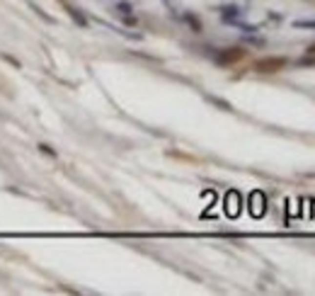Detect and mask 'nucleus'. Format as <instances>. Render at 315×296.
Listing matches in <instances>:
<instances>
[{"mask_svg":"<svg viewBox=\"0 0 315 296\" xmlns=\"http://www.w3.org/2000/svg\"><path fill=\"white\" fill-rule=\"evenodd\" d=\"M286 66H289V61H286L284 56H264V59L254 61L252 71H257V73H262V75H272V73L284 71Z\"/></svg>","mask_w":315,"mask_h":296,"instance_id":"obj_1","label":"nucleus"},{"mask_svg":"<svg viewBox=\"0 0 315 296\" xmlns=\"http://www.w3.org/2000/svg\"><path fill=\"white\" fill-rule=\"evenodd\" d=\"M296 27H311V29H315V22H298Z\"/></svg>","mask_w":315,"mask_h":296,"instance_id":"obj_3","label":"nucleus"},{"mask_svg":"<svg viewBox=\"0 0 315 296\" xmlns=\"http://www.w3.org/2000/svg\"><path fill=\"white\" fill-rule=\"evenodd\" d=\"M245 49H240V46H231V49H223V51H218L216 54V61L221 63V66H233V63H238V61H243L245 59Z\"/></svg>","mask_w":315,"mask_h":296,"instance_id":"obj_2","label":"nucleus"},{"mask_svg":"<svg viewBox=\"0 0 315 296\" xmlns=\"http://www.w3.org/2000/svg\"><path fill=\"white\" fill-rule=\"evenodd\" d=\"M308 56H315V44L313 46H308Z\"/></svg>","mask_w":315,"mask_h":296,"instance_id":"obj_4","label":"nucleus"}]
</instances>
